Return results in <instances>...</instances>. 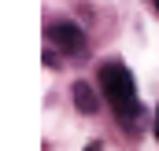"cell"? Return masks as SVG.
Segmentation results:
<instances>
[{
    "mask_svg": "<svg viewBox=\"0 0 159 151\" xmlns=\"http://www.w3.org/2000/svg\"><path fill=\"white\" fill-rule=\"evenodd\" d=\"M100 88L107 96V103L115 107V118L126 133H141V122H144V107L137 100V81L133 74L122 67V63H104L100 67Z\"/></svg>",
    "mask_w": 159,
    "mask_h": 151,
    "instance_id": "6da1fadb",
    "label": "cell"
},
{
    "mask_svg": "<svg viewBox=\"0 0 159 151\" xmlns=\"http://www.w3.org/2000/svg\"><path fill=\"white\" fill-rule=\"evenodd\" d=\"M44 33H48V41H52L56 48H63V52H74V55L85 52V33H81L74 22H52Z\"/></svg>",
    "mask_w": 159,
    "mask_h": 151,
    "instance_id": "7a4b0ae2",
    "label": "cell"
},
{
    "mask_svg": "<svg viewBox=\"0 0 159 151\" xmlns=\"http://www.w3.org/2000/svg\"><path fill=\"white\" fill-rule=\"evenodd\" d=\"M74 103H78L81 114H96V111H100V100H96L93 85H85V81H78V85H74Z\"/></svg>",
    "mask_w": 159,
    "mask_h": 151,
    "instance_id": "3957f363",
    "label": "cell"
},
{
    "mask_svg": "<svg viewBox=\"0 0 159 151\" xmlns=\"http://www.w3.org/2000/svg\"><path fill=\"white\" fill-rule=\"evenodd\" d=\"M44 67H52V70H56V67H59V55H56V52H44Z\"/></svg>",
    "mask_w": 159,
    "mask_h": 151,
    "instance_id": "277c9868",
    "label": "cell"
},
{
    "mask_svg": "<svg viewBox=\"0 0 159 151\" xmlns=\"http://www.w3.org/2000/svg\"><path fill=\"white\" fill-rule=\"evenodd\" d=\"M85 151H104V144H100V140H89V144H85Z\"/></svg>",
    "mask_w": 159,
    "mask_h": 151,
    "instance_id": "5b68a950",
    "label": "cell"
},
{
    "mask_svg": "<svg viewBox=\"0 0 159 151\" xmlns=\"http://www.w3.org/2000/svg\"><path fill=\"white\" fill-rule=\"evenodd\" d=\"M156 136H159V111H156Z\"/></svg>",
    "mask_w": 159,
    "mask_h": 151,
    "instance_id": "8992f818",
    "label": "cell"
},
{
    "mask_svg": "<svg viewBox=\"0 0 159 151\" xmlns=\"http://www.w3.org/2000/svg\"><path fill=\"white\" fill-rule=\"evenodd\" d=\"M156 7H159V0H156Z\"/></svg>",
    "mask_w": 159,
    "mask_h": 151,
    "instance_id": "52a82bcc",
    "label": "cell"
}]
</instances>
